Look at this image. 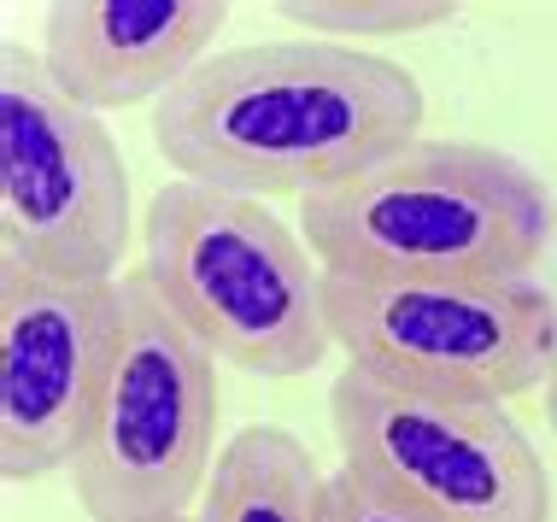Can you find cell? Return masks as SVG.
Returning <instances> with one entry per match:
<instances>
[{"instance_id":"5b68a950","label":"cell","mask_w":557,"mask_h":522,"mask_svg":"<svg viewBox=\"0 0 557 522\" xmlns=\"http://www.w3.org/2000/svg\"><path fill=\"white\" fill-rule=\"evenodd\" d=\"M129 165L100 112L77 107L41 53H0V264L53 282H117Z\"/></svg>"},{"instance_id":"4fadbf2b","label":"cell","mask_w":557,"mask_h":522,"mask_svg":"<svg viewBox=\"0 0 557 522\" xmlns=\"http://www.w3.org/2000/svg\"><path fill=\"white\" fill-rule=\"evenodd\" d=\"M546 423H552V435H557V370L546 376Z\"/></svg>"},{"instance_id":"30bf717a","label":"cell","mask_w":557,"mask_h":522,"mask_svg":"<svg viewBox=\"0 0 557 522\" xmlns=\"http://www.w3.org/2000/svg\"><path fill=\"white\" fill-rule=\"evenodd\" d=\"M194 522H329V475L299 435L252 423L218 452Z\"/></svg>"},{"instance_id":"ba28073f","label":"cell","mask_w":557,"mask_h":522,"mask_svg":"<svg viewBox=\"0 0 557 522\" xmlns=\"http://www.w3.org/2000/svg\"><path fill=\"white\" fill-rule=\"evenodd\" d=\"M124 276L53 282L0 264V475L12 487L71 470L107 382Z\"/></svg>"},{"instance_id":"52a82bcc","label":"cell","mask_w":557,"mask_h":522,"mask_svg":"<svg viewBox=\"0 0 557 522\" xmlns=\"http://www.w3.org/2000/svg\"><path fill=\"white\" fill-rule=\"evenodd\" d=\"M341 464L429 522H552V475L510 406L441 399L341 370L329 387Z\"/></svg>"},{"instance_id":"7c38bea8","label":"cell","mask_w":557,"mask_h":522,"mask_svg":"<svg viewBox=\"0 0 557 522\" xmlns=\"http://www.w3.org/2000/svg\"><path fill=\"white\" fill-rule=\"evenodd\" d=\"M329 522H429V517L399 494H387L382 482H370L364 470L341 464L329 475Z\"/></svg>"},{"instance_id":"6da1fadb","label":"cell","mask_w":557,"mask_h":522,"mask_svg":"<svg viewBox=\"0 0 557 522\" xmlns=\"http://www.w3.org/2000/svg\"><path fill=\"white\" fill-rule=\"evenodd\" d=\"M429 100L405 65L346 41H252L212 53L153 112L183 183L247 200H318L423 141Z\"/></svg>"},{"instance_id":"277c9868","label":"cell","mask_w":557,"mask_h":522,"mask_svg":"<svg viewBox=\"0 0 557 522\" xmlns=\"http://www.w3.org/2000/svg\"><path fill=\"white\" fill-rule=\"evenodd\" d=\"M218 358L135 271L95 417L71 458L88 522H194L218 470Z\"/></svg>"},{"instance_id":"8fae6325","label":"cell","mask_w":557,"mask_h":522,"mask_svg":"<svg viewBox=\"0 0 557 522\" xmlns=\"http://www.w3.org/2000/svg\"><path fill=\"white\" fill-rule=\"evenodd\" d=\"M276 18L318 29V41H375V36H423L458 18L451 0H276Z\"/></svg>"},{"instance_id":"7a4b0ae2","label":"cell","mask_w":557,"mask_h":522,"mask_svg":"<svg viewBox=\"0 0 557 522\" xmlns=\"http://www.w3.org/2000/svg\"><path fill=\"white\" fill-rule=\"evenodd\" d=\"M552 223L546 183L481 141H411L299 206L311 259L346 282H529Z\"/></svg>"},{"instance_id":"8992f818","label":"cell","mask_w":557,"mask_h":522,"mask_svg":"<svg viewBox=\"0 0 557 522\" xmlns=\"http://www.w3.org/2000/svg\"><path fill=\"white\" fill-rule=\"evenodd\" d=\"M346 370L441 399L510 406L557 370V300L540 282H346L329 276Z\"/></svg>"},{"instance_id":"9c48e42d","label":"cell","mask_w":557,"mask_h":522,"mask_svg":"<svg viewBox=\"0 0 557 522\" xmlns=\"http://www.w3.org/2000/svg\"><path fill=\"white\" fill-rule=\"evenodd\" d=\"M223 0H59L41 18V65L88 112L164 100L212 59Z\"/></svg>"},{"instance_id":"3957f363","label":"cell","mask_w":557,"mask_h":522,"mask_svg":"<svg viewBox=\"0 0 557 522\" xmlns=\"http://www.w3.org/2000/svg\"><path fill=\"white\" fill-rule=\"evenodd\" d=\"M135 276L218 364L247 376H311L335 352L323 264L264 200L171 176L141 217Z\"/></svg>"}]
</instances>
